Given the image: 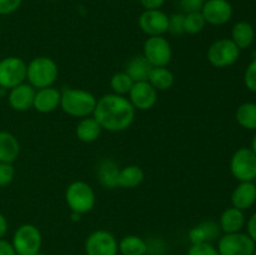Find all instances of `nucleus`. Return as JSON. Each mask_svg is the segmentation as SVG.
<instances>
[{
  "instance_id": "28",
  "label": "nucleus",
  "mask_w": 256,
  "mask_h": 255,
  "mask_svg": "<svg viewBox=\"0 0 256 255\" xmlns=\"http://www.w3.org/2000/svg\"><path fill=\"white\" fill-rule=\"evenodd\" d=\"M235 118L242 129L256 132V102H248L239 105L235 112Z\"/></svg>"
},
{
  "instance_id": "44",
  "label": "nucleus",
  "mask_w": 256,
  "mask_h": 255,
  "mask_svg": "<svg viewBox=\"0 0 256 255\" xmlns=\"http://www.w3.org/2000/svg\"><path fill=\"white\" fill-rule=\"evenodd\" d=\"M36 255H44V254H42V252H38V254Z\"/></svg>"
},
{
  "instance_id": "25",
  "label": "nucleus",
  "mask_w": 256,
  "mask_h": 255,
  "mask_svg": "<svg viewBox=\"0 0 256 255\" xmlns=\"http://www.w3.org/2000/svg\"><path fill=\"white\" fill-rule=\"evenodd\" d=\"M152 69V64L145 59L144 55H136L129 60L125 68V72L132 78L134 82H148Z\"/></svg>"
},
{
  "instance_id": "26",
  "label": "nucleus",
  "mask_w": 256,
  "mask_h": 255,
  "mask_svg": "<svg viewBox=\"0 0 256 255\" xmlns=\"http://www.w3.org/2000/svg\"><path fill=\"white\" fill-rule=\"evenodd\" d=\"M148 82L158 90V92H164L169 90L174 85L175 76L166 66L152 68L150 72Z\"/></svg>"
},
{
  "instance_id": "45",
  "label": "nucleus",
  "mask_w": 256,
  "mask_h": 255,
  "mask_svg": "<svg viewBox=\"0 0 256 255\" xmlns=\"http://www.w3.org/2000/svg\"><path fill=\"white\" fill-rule=\"evenodd\" d=\"M0 35H2V26H0Z\"/></svg>"
},
{
  "instance_id": "7",
  "label": "nucleus",
  "mask_w": 256,
  "mask_h": 255,
  "mask_svg": "<svg viewBox=\"0 0 256 255\" xmlns=\"http://www.w3.org/2000/svg\"><path fill=\"white\" fill-rule=\"evenodd\" d=\"M242 50L232 39L222 38L215 40L206 52L208 60L215 68H228L239 60Z\"/></svg>"
},
{
  "instance_id": "19",
  "label": "nucleus",
  "mask_w": 256,
  "mask_h": 255,
  "mask_svg": "<svg viewBox=\"0 0 256 255\" xmlns=\"http://www.w3.org/2000/svg\"><path fill=\"white\" fill-rule=\"evenodd\" d=\"M245 224H246V218H245L244 212L238 208H226L220 215L219 225L224 234L242 232Z\"/></svg>"
},
{
  "instance_id": "10",
  "label": "nucleus",
  "mask_w": 256,
  "mask_h": 255,
  "mask_svg": "<svg viewBox=\"0 0 256 255\" xmlns=\"http://www.w3.org/2000/svg\"><path fill=\"white\" fill-rule=\"evenodd\" d=\"M216 249L220 255H252L256 244L246 232H238L222 235Z\"/></svg>"
},
{
  "instance_id": "14",
  "label": "nucleus",
  "mask_w": 256,
  "mask_h": 255,
  "mask_svg": "<svg viewBox=\"0 0 256 255\" xmlns=\"http://www.w3.org/2000/svg\"><path fill=\"white\" fill-rule=\"evenodd\" d=\"M128 95L135 110H149L158 102V90L149 82H134Z\"/></svg>"
},
{
  "instance_id": "43",
  "label": "nucleus",
  "mask_w": 256,
  "mask_h": 255,
  "mask_svg": "<svg viewBox=\"0 0 256 255\" xmlns=\"http://www.w3.org/2000/svg\"><path fill=\"white\" fill-rule=\"evenodd\" d=\"M45 2H56V0H45Z\"/></svg>"
},
{
  "instance_id": "18",
  "label": "nucleus",
  "mask_w": 256,
  "mask_h": 255,
  "mask_svg": "<svg viewBox=\"0 0 256 255\" xmlns=\"http://www.w3.org/2000/svg\"><path fill=\"white\" fill-rule=\"evenodd\" d=\"M256 202V185L254 182H242L232 192V204L234 208L250 209Z\"/></svg>"
},
{
  "instance_id": "42",
  "label": "nucleus",
  "mask_w": 256,
  "mask_h": 255,
  "mask_svg": "<svg viewBox=\"0 0 256 255\" xmlns=\"http://www.w3.org/2000/svg\"><path fill=\"white\" fill-rule=\"evenodd\" d=\"M72 220H75V222H76V220H80V216H82V215L78 214V212H72Z\"/></svg>"
},
{
  "instance_id": "32",
  "label": "nucleus",
  "mask_w": 256,
  "mask_h": 255,
  "mask_svg": "<svg viewBox=\"0 0 256 255\" xmlns=\"http://www.w3.org/2000/svg\"><path fill=\"white\" fill-rule=\"evenodd\" d=\"M15 168L10 162H0V188H5L14 180Z\"/></svg>"
},
{
  "instance_id": "21",
  "label": "nucleus",
  "mask_w": 256,
  "mask_h": 255,
  "mask_svg": "<svg viewBox=\"0 0 256 255\" xmlns=\"http://www.w3.org/2000/svg\"><path fill=\"white\" fill-rule=\"evenodd\" d=\"M102 130V128L100 126V124L94 116H86L80 119L75 132H76V136L80 142L89 144V142H94L99 139Z\"/></svg>"
},
{
  "instance_id": "4",
  "label": "nucleus",
  "mask_w": 256,
  "mask_h": 255,
  "mask_svg": "<svg viewBox=\"0 0 256 255\" xmlns=\"http://www.w3.org/2000/svg\"><path fill=\"white\" fill-rule=\"evenodd\" d=\"M65 202L72 212L82 215L92 212L96 202V195L88 182L76 180L68 185L65 190Z\"/></svg>"
},
{
  "instance_id": "15",
  "label": "nucleus",
  "mask_w": 256,
  "mask_h": 255,
  "mask_svg": "<svg viewBox=\"0 0 256 255\" xmlns=\"http://www.w3.org/2000/svg\"><path fill=\"white\" fill-rule=\"evenodd\" d=\"M36 89L32 86L29 82H22L18 86L9 90L8 94V102L10 108L15 112H28L32 109L34 104V98Z\"/></svg>"
},
{
  "instance_id": "1",
  "label": "nucleus",
  "mask_w": 256,
  "mask_h": 255,
  "mask_svg": "<svg viewBox=\"0 0 256 255\" xmlns=\"http://www.w3.org/2000/svg\"><path fill=\"white\" fill-rule=\"evenodd\" d=\"M92 116L102 130L112 132H124L134 122L135 108L128 98L112 92L98 99Z\"/></svg>"
},
{
  "instance_id": "13",
  "label": "nucleus",
  "mask_w": 256,
  "mask_h": 255,
  "mask_svg": "<svg viewBox=\"0 0 256 255\" xmlns=\"http://www.w3.org/2000/svg\"><path fill=\"white\" fill-rule=\"evenodd\" d=\"M232 5L228 0H206L202 9L206 24L220 25L226 24L232 18Z\"/></svg>"
},
{
  "instance_id": "20",
  "label": "nucleus",
  "mask_w": 256,
  "mask_h": 255,
  "mask_svg": "<svg viewBox=\"0 0 256 255\" xmlns=\"http://www.w3.org/2000/svg\"><path fill=\"white\" fill-rule=\"evenodd\" d=\"M20 154V142L10 132L0 130V162H12Z\"/></svg>"
},
{
  "instance_id": "46",
  "label": "nucleus",
  "mask_w": 256,
  "mask_h": 255,
  "mask_svg": "<svg viewBox=\"0 0 256 255\" xmlns=\"http://www.w3.org/2000/svg\"><path fill=\"white\" fill-rule=\"evenodd\" d=\"M252 255H256V249H255V252H254V254H252Z\"/></svg>"
},
{
  "instance_id": "29",
  "label": "nucleus",
  "mask_w": 256,
  "mask_h": 255,
  "mask_svg": "<svg viewBox=\"0 0 256 255\" xmlns=\"http://www.w3.org/2000/svg\"><path fill=\"white\" fill-rule=\"evenodd\" d=\"M132 84H134V82L125 72H115L112 79H110V88H112V92L118 95H122V96L129 94Z\"/></svg>"
},
{
  "instance_id": "35",
  "label": "nucleus",
  "mask_w": 256,
  "mask_h": 255,
  "mask_svg": "<svg viewBox=\"0 0 256 255\" xmlns=\"http://www.w3.org/2000/svg\"><path fill=\"white\" fill-rule=\"evenodd\" d=\"M22 0H0V15H10L16 12Z\"/></svg>"
},
{
  "instance_id": "27",
  "label": "nucleus",
  "mask_w": 256,
  "mask_h": 255,
  "mask_svg": "<svg viewBox=\"0 0 256 255\" xmlns=\"http://www.w3.org/2000/svg\"><path fill=\"white\" fill-rule=\"evenodd\" d=\"M122 255H145L149 250L148 242L138 235H126L118 244Z\"/></svg>"
},
{
  "instance_id": "12",
  "label": "nucleus",
  "mask_w": 256,
  "mask_h": 255,
  "mask_svg": "<svg viewBox=\"0 0 256 255\" xmlns=\"http://www.w3.org/2000/svg\"><path fill=\"white\" fill-rule=\"evenodd\" d=\"M139 26L148 36H160L168 32L169 16L160 9L144 10L139 18Z\"/></svg>"
},
{
  "instance_id": "40",
  "label": "nucleus",
  "mask_w": 256,
  "mask_h": 255,
  "mask_svg": "<svg viewBox=\"0 0 256 255\" xmlns=\"http://www.w3.org/2000/svg\"><path fill=\"white\" fill-rule=\"evenodd\" d=\"M8 228H9V224H8L6 218L2 212H0V239L5 236V234L8 232Z\"/></svg>"
},
{
  "instance_id": "34",
  "label": "nucleus",
  "mask_w": 256,
  "mask_h": 255,
  "mask_svg": "<svg viewBox=\"0 0 256 255\" xmlns=\"http://www.w3.org/2000/svg\"><path fill=\"white\" fill-rule=\"evenodd\" d=\"M168 32H172V35L184 34V14L176 12V14L170 15Z\"/></svg>"
},
{
  "instance_id": "31",
  "label": "nucleus",
  "mask_w": 256,
  "mask_h": 255,
  "mask_svg": "<svg viewBox=\"0 0 256 255\" xmlns=\"http://www.w3.org/2000/svg\"><path fill=\"white\" fill-rule=\"evenodd\" d=\"M188 255H220L216 248L212 242L192 244L188 250Z\"/></svg>"
},
{
  "instance_id": "47",
  "label": "nucleus",
  "mask_w": 256,
  "mask_h": 255,
  "mask_svg": "<svg viewBox=\"0 0 256 255\" xmlns=\"http://www.w3.org/2000/svg\"><path fill=\"white\" fill-rule=\"evenodd\" d=\"M254 182H255V185H256V178H255V180H254Z\"/></svg>"
},
{
  "instance_id": "30",
  "label": "nucleus",
  "mask_w": 256,
  "mask_h": 255,
  "mask_svg": "<svg viewBox=\"0 0 256 255\" xmlns=\"http://www.w3.org/2000/svg\"><path fill=\"white\" fill-rule=\"evenodd\" d=\"M205 25H206V22H205L202 12L184 14V32H186V34H199L200 32L204 30Z\"/></svg>"
},
{
  "instance_id": "16",
  "label": "nucleus",
  "mask_w": 256,
  "mask_h": 255,
  "mask_svg": "<svg viewBox=\"0 0 256 255\" xmlns=\"http://www.w3.org/2000/svg\"><path fill=\"white\" fill-rule=\"evenodd\" d=\"M60 99H62V92L56 88L49 86L38 89L35 92L32 108L42 114H49L60 106Z\"/></svg>"
},
{
  "instance_id": "41",
  "label": "nucleus",
  "mask_w": 256,
  "mask_h": 255,
  "mask_svg": "<svg viewBox=\"0 0 256 255\" xmlns=\"http://www.w3.org/2000/svg\"><path fill=\"white\" fill-rule=\"evenodd\" d=\"M252 149V152H255L256 154V134L254 135V138H252V146H250Z\"/></svg>"
},
{
  "instance_id": "5",
  "label": "nucleus",
  "mask_w": 256,
  "mask_h": 255,
  "mask_svg": "<svg viewBox=\"0 0 256 255\" xmlns=\"http://www.w3.org/2000/svg\"><path fill=\"white\" fill-rule=\"evenodd\" d=\"M12 244L16 255H36L42 244V232L35 225L22 224L15 230Z\"/></svg>"
},
{
  "instance_id": "2",
  "label": "nucleus",
  "mask_w": 256,
  "mask_h": 255,
  "mask_svg": "<svg viewBox=\"0 0 256 255\" xmlns=\"http://www.w3.org/2000/svg\"><path fill=\"white\" fill-rule=\"evenodd\" d=\"M98 99L88 90L65 88L62 92L60 108L65 114L72 118H86L92 115Z\"/></svg>"
},
{
  "instance_id": "9",
  "label": "nucleus",
  "mask_w": 256,
  "mask_h": 255,
  "mask_svg": "<svg viewBox=\"0 0 256 255\" xmlns=\"http://www.w3.org/2000/svg\"><path fill=\"white\" fill-rule=\"evenodd\" d=\"M142 55L152 68L168 66L172 58V45L164 35L149 36L142 46Z\"/></svg>"
},
{
  "instance_id": "11",
  "label": "nucleus",
  "mask_w": 256,
  "mask_h": 255,
  "mask_svg": "<svg viewBox=\"0 0 256 255\" xmlns=\"http://www.w3.org/2000/svg\"><path fill=\"white\" fill-rule=\"evenodd\" d=\"M118 240L108 230H95L85 242L86 255H118Z\"/></svg>"
},
{
  "instance_id": "36",
  "label": "nucleus",
  "mask_w": 256,
  "mask_h": 255,
  "mask_svg": "<svg viewBox=\"0 0 256 255\" xmlns=\"http://www.w3.org/2000/svg\"><path fill=\"white\" fill-rule=\"evenodd\" d=\"M206 0H180V6L185 12H202Z\"/></svg>"
},
{
  "instance_id": "3",
  "label": "nucleus",
  "mask_w": 256,
  "mask_h": 255,
  "mask_svg": "<svg viewBox=\"0 0 256 255\" xmlns=\"http://www.w3.org/2000/svg\"><path fill=\"white\" fill-rule=\"evenodd\" d=\"M58 76L59 68L49 56H36L26 65V80L36 90L52 86Z\"/></svg>"
},
{
  "instance_id": "24",
  "label": "nucleus",
  "mask_w": 256,
  "mask_h": 255,
  "mask_svg": "<svg viewBox=\"0 0 256 255\" xmlns=\"http://www.w3.org/2000/svg\"><path fill=\"white\" fill-rule=\"evenodd\" d=\"M144 178V170L139 165H128L120 169L119 176H118V188L134 189L142 184Z\"/></svg>"
},
{
  "instance_id": "23",
  "label": "nucleus",
  "mask_w": 256,
  "mask_h": 255,
  "mask_svg": "<svg viewBox=\"0 0 256 255\" xmlns=\"http://www.w3.org/2000/svg\"><path fill=\"white\" fill-rule=\"evenodd\" d=\"M230 39L236 44L240 50H245L252 45L255 40V30L250 22H238L232 26V38Z\"/></svg>"
},
{
  "instance_id": "33",
  "label": "nucleus",
  "mask_w": 256,
  "mask_h": 255,
  "mask_svg": "<svg viewBox=\"0 0 256 255\" xmlns=\"http://www.w3.org/2000/svg\"><path fill=\"white\" fill-rule=\"evenodd\" d=\"M244 84L250 92H256V58L250 62L244 72Z\"/></svg>"
},
{
  "instance_id": "38",
  "label": "nucleus",
  "mask_w": 256,
  "mask_h": 255,
  "mask_svg": "<svg viewBox=\"0 0 256 255\" xmlns=\"http://www.w3.org/2000/svg\"><path fill=\"white\" fill-rule=\"evenodd\" d=\"M145 10H156L164 5L165 0H140Z\"/></svg>"
},
{
  "instance_id": "8",
  "label": "nucleus",
  "mask_w": 256,
  "mask_h": 255,
  "mask_svg": "<svg viewBox=\"0 0 256 255\" xmlns=\"http://www.w3.org/2000/svg\"><path fill=\"white\" fill-rule=\"evenodd\" d=\"M26 62L19 56H6L0 60V88L10 90L26 80Z\"/></svg>"
},
{
  "instance_id": "6",
  "label": "nucleus",
  "mask_w": 256,
  "mask_h": 255,
  "mask_svg": "<svg viewBox=\"0 0 256 255\" xmlns=\"http://www.w3.org/2000/svg\"><path fill=\"white\" fill-rule=\"evenodd\" d=\"M230 172L239 182H254L256 178V154L252 148H240L232 154Z\"/></svg>"
},
{
  "instance_id": "37",
  "label": "nucleus",
  "mask_w": 256,
  "mask_h": 255,
  "mask_svg": "<svg viewBox=\"0 0 256 255\" xmlns=\"http://www.w3.org/2000/svg\"><path fill=\"white\" fill-rule=\"evenodd\" d=\"M245 225H246V230H248L246 234L254 240V242L256 244V212H254V214L248 219L246 224Z\"/></svg>"
},
{
  "instance_id": "39",
  "label": "nucleus",
  "mask_w": 256,
  "mask_h": 255,
  "mask_svg": "<svg viewBox=\"0 0 256 255\" xmlns=\"http://www.w3.org/2000/svg\"><path fill=\"white\" fill-rule=\"evenodd\" d=\"M0 255H16L12 244L5 239H0Z\"/></svg>"
},
{
  "instance_id": "17",
  "label": "nucleus",
  "mask_w": 256,
  "mask_h": 255,
  "mask_svg": "<svg viewBox=\"0 0 256 255\" xmlns=\"http://www.w3.org/2000/svg\"><path fill=\"white\" fill-rule=\"evenodd\" d=\"M219 222L214 220H205L196 226L189 230V240L192 244H202V242H212L220 236Z\"/></svg>"
},
{
  "instance_id": "22",
  "label": "nucleus",
  "mask_w": 256,
  "mask_h": 255,
  "mask_svg": "<svg viewBox=\"0 0 256 255\" xmlns=\"http://www.w3.org/2000/svg\"><path fill=\"white\" fill-rule=\"evenodd\" d=\"M119 166L112 159H104L98 166V179L100 184L106 189H116Z\"/></svg>"
}]
</instances>
